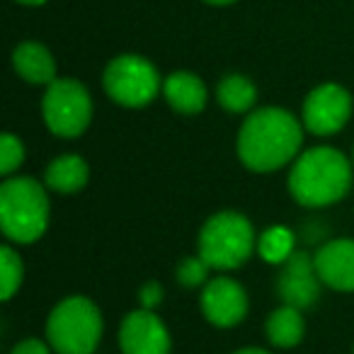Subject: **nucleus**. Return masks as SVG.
Masks as SVG:
<instances>
[{
    "mask_svg": "<svg viewBox=\"0 0 354 354\" xmlns=\"http://www.w3.org/2000/svg\"><path fill=\"white\" fill-rule=\"evenodd\" d=\"M301 143L304 129L294 114L281 107H262L243 122L238 133V156L250 170L272 172L284 167L299 153Z\"/></svg>",
    "mask_w": 354,
    "mask_h": 354,
    "instance_id": "nucleus-1",
    "label": "nucleus"
},
{
    "mask_svg": "<svg viewBox=\"0 0 354 354\" xmlns=\"http://www.w3.org/2000/svg\"><path fill=\"white\" fill-rule=\"evenodd\" d=\"M352 167L339 151L318 146L306 151L289 172V192L304 207H328L349 192Z\"/></svg>",
    "mask_w": 354,
    "mask_h": 354,
    "instance_id": "nucleus-2",
    "label": "nucleus"
},
{
    "mask_svg": "<svg viewBox=\"0 0 354 354\" xmlns=\"http://www.w3.org/2000/svg\"><path fill=\"white\" fill-rule=\"evenodd\" d=\"M0 226L12 243L30 245L49 226V199L32 177H10L0 185Z\"/></svg>",
    "mask_w": 354,
    "mask_h": 354,
    "instance_id": "nucleus-3",
    "label": "nucleus"
},
{
    "mask_svg": "<svg viewBox=\"0 0 354 354\" xmlns=\"http://www.w3.org/2000/svg\"><path fill=\"white\" fill-rule=\"evenodd\" d=\"M46 337L59 354H93L102 337V313L88 296H68L51 310Z\"/></svg>",
    "mask_w": 354,
    "mask_h": 354,
    "instance_id": "nucleus-4",
    "label": "nucleus"
},
{
    "mask_svg": "<svg viewBox=\"0 0 354 354\" xmlns=\"http://www.w3.org/2000/svg\"><path fill=\"white\" fill-rule=\"evenodd\" d=\"M255 248V228L238 212L216 214L199 233V255L212 265V270H236L245 265Z\"/></svg>",
    "mask_w": 354,
    "mask_h": 354,
    "instance_id": "nucleus-5",
    "label": "nucleus"
},
{
    "mask_svg": "<svg viewBox=\"0 0 354 354\" xmlns=\"http://www.w3.org/2000/svg\"><path fill=\"white\" fill-rule=\"evenodd\" d=\"M102 85L104 93L122 107H146L162 90L158 68L136 54H122L109 61Z\"/></svg>",
    "mask_w": 354,
    "mask_h": 354,
    "instance_id": "nucleus-6",
    "label": "nucleus"
},
{
    "mask_svg": "<svg viewBox=\"0 0 354 354\" xmlns=\"http://www.w3.org/2000/svg\"><path fill=\"white\" fill-rule=\"evenodd\" d=\"M41 114L51 133L61 138L80 136L93 119V100L88 88L73 78H56L46 85Z\"/></svg>",
    "mask_w": 354,
    "mask_h": 354,
    "instance_id": "nucleus-7",
    "label": "nucleus"
},
{
    "mask_svg": "<svg viewBox=\"0 0 354 354\" xmlns=\"http://www.w3.org/2000/svg\"><path fill=\"white\" fill-rule=\"evenodd\" d=\"M352 117V95L337 83H323L304 102V127L315 136L337 133Z\"/></svg>",
    "mask_w": 354,
    "mask_h": 354,
    "instance_id": "nucleus-8",
    "label": "nucleus"
},
{
    "mask_svg": "<svg viewBox=\"0 0 354 354\" xmlns=\"http://www.w3.org/2000/svg\"><path fill=\"white\" fill-rule=\"evenodd\" d=\"M320 277L315 272V262L308 252L294 250L286 262H281V272L277 277V294L286 306L310 308L320 296Z\"/></svg>",
    "mask_w": 354,
    "mask_h": 354,
    "instance_id": "nucleus-9",
    "label": "nucleus"
},
{
    "mask_svg": "<svg viewBox=\"0 0 354 354\" xmlns=\"http://www.w3.org/2000/svg\"><path fill=\"white\" fill-rule=\"evenodd\" d=\"M119 344L124 354H170V333L153 310H131L122 320Z\"/></svg>",
    "mask_w": 354,
    "mask_h": 354,
    "instance_id": "nucleus-10",
    "label": "nucleus"
},
{
    "mask_svg": "<svg viewBox=\"0 0 354 354\" xmlns=\"http://www.w3.org/2000/svg\"><path fill=\"white\" fill-rule=\"evenodd\" d=\"M202 313L216 328H233L248 313V294L236 279L216 277L202 291Z\"/></svg>",
    "mask_w": 354,
    "mask_h": 354,
    "instance_id": "nucleus-11",
    "label": "nucleus"
},
{
    "mask_svg": "<svg viewBox=\"0 0 354 354\" xmlns=\"http://www.w3.org/2000/svg\"><path fill=\"white\" fill-rule=\"evenodd\" d=\"M315 272L320 281L330 289L354 291V241L352 238H337L330 241L315 252L313 257Z\"/></svg>",
    "mask_w": 354,
    "mask_h": 354,
    "instance_id": "nucleus-12",
    "label": "nucleus"
},
{
    "mask_svg": "<svg viewBox=\"0 0 354 354\" xmlns=\"http://www.w3.org/2000/svg\"><path fill=\"white\" fill-rule=\"evenodd\" d=\"M162 95L167 104L180 114H197L207 107V85L199 75L189 71H177L162 80Z\"/></svg>",
    "mask_w": 354,
    "mask_h": 354,
    "instance_id": "nucleus-13",
    "label": "nucleus"
},
{
    "mask_svg": "<svg viewBox=\"0 0 354 354\" xmlns=\"http://www.w3.org/2000/svg\"><path fill=\"white\" fill-rule=\"evenodd\" d=\"M12 66L17 75L32 85H49L56 80V61L39 41H22L12 51Z\"/></svg>",
    "mask_w": 354,
    "mask_h": 354,
    "instance_id": "nucleus-14",
    "label": "nucleus"
},
{
    "mask_svg": "<svg viewBox=\"0 0 354 354\" xmlns=\"http://www.w3.org/2000/svg\"><path fill=\"white\" fill-rule=\"evenodd\" d=\"M88 162L80 156H59L49 162L44 172V183L49 189L61 194H73L88 185Z\"/></svg>",
    "mask_w": 354,
    "mask_h": 354,
    "instance_id": "nucleus-15",
    "label": "nucleus"
},
{
    "mask_svg": "<svg viewBox=\"0 0 354 354\" xmlns=\"http://www.w3.org/2000/svg\"><path fill=\"white\" fill-rule=\"evenodd\" d=\"M267 339L277 347H296V344L304 339L306 333V323L304 315H301V308H294V306H281V308L272 310L267 315Z\"/></svg>",
    "mask_w": 354,
    "mask_h": 354,
    "instance_id": "nucleus-16",
    "label": "nucleus"
},
{
    "mask_svg": "<svg viewBox=\"0 0 354 354\" xmlns=\"http://www.w3.org/2000/svg\"><path fill=\"white\" fill-rule=\"evenodd\" d=\"M216 97H218V104H221L226 112L243 114V112H250L252 104H255L257 88L252 85V80L245 78V75L231 73L218 83Z\"/></svg>",
    "mask_w": 354,
    "mask_h": 354,
    "instance_id": "nucleus-17",
    "label": "nucleus"
},
{
    "mask_svg": "<svg viewBox=\"0 0 354 354\" xmlns=\"http://www.w3.org/2000/svg\"><path fill=\"white\" fill-rule=\"evenodd\" d=\"M257 252H260V257L265 262L281 265V262H286V257L294 252V236H291V231H286L284 226L267 228L260 236V241H257Z\"/></svg>",
    "mask_w": 354,
    "mask_h": 354,
    "instance_id": "nucleus-18",
    "label": "nucleus"
},
{
    "mask_svg": "<svg viewBox=\"0 0 354 354\" xmlns=\"http://www.w3.org/2000/svg\"><path fill=\"white\" fill-rule=\"evenodd\" d=\"M0 291H3V301L12 299L17 289L22 284V277H25V267H22V260L10 245H6L0 250Z\"/></svg>",
    "mask_w": 354,
    "mask_h": 354,
    "instance_id": "nucleus-19",
    "label": "nucleus"
},
{
    "mask_svg": "<svg viewBox=\"0 0 354 354\" xmlns=\"http://www.w3.org/2000/svg\"><path fill=\"white\" fill-rule=\"evenodd\" d=\"M25 160V146L17 136L12 133H3L0 136V172L3 175H10Z\"/></svg>",
    "mask_w": 354,
    "mask_h": 354,
    "instance_id": "nucleus-20",
    "label": "nucleus"
},
{
    "mask_svg": "<svg viewBox=\"0 0 354 354\" xmlns=\"http://www.w3.org/2000/svg\"><path fill=\"white\" fill-rule=\"evenodd\" d=\"M209 270H212V265H209L202 255L185 257V260L177 265V279H180L183 286H199L207 281Z\"/></svg>",
    "mask_w": 354,
    "mask_h": 354,
    "instance_id": "nucleus-21",
    "label": "nucleus"
},
{
    "mask_svg": "<svg viewBox=\"0 0 354 354\" xmlns=\"http://www.w3.org/2000/svg\"><path fill=\"white\" fill-rule=\"evenodd\" d=\"M138 299H141V308L153 310L162 301V286L158 281H146L138 291Z\"/></svg>",
    "mask_w": 354,
    "mask_h": 354,
    "instance_id": "nucleus-22",
    "label": "nucleus"
},
{
    "mask_svg": "<svg viewBox=\"0 0 354 354\" xmlns=\"http://www.w3.org/2000/svg\"><path fill=\"white\" fill-rule=\"evenodd\" d=\"M10 354H51V352H49V347H46L44 342L30 337V339H22L20 344H15Z\"/></svg>",
    "mask_w": 354,
    "mask_h": 354,
    "instance_id": "nucleus-23",
    "label": "nucleus"
},
{
    "mask_svg": "<svg viewBox=\"0 0 354 354\" xmlns=\"http://www.w3.org/2000/svg\"><path fill=\"white\" fill-rule=\"evenodd\" d=\"M233 354H270V352L257 349V347H245V349H238V352H233Z\"/></svg>",
    "mask_w": 354,
    "mask_h": 354,
    "instance_id": "nucleus-24",
    "label": "nucleus"
},
{
    "mask_svg": "<svg viewBox=\"0 0 354 354\" xmlns=\"http://www.w3.org/2000/svg\"><path fill=\"white\" fill-rule=\"evenodd\" d=\"M20 6H30V8H37V6H44L46 0H17Z\"/></svg>",
    "mask_w": 354,
    "mask_h": 354,
    "instance_id": "nucleus-25",
    "label": "nucleus"
},
{
    "mask_svg": "<svg viewBox=\"0 0 354 354\" xmlns=\"http://www.w3.org/2000/svg\"><path fill=\"white\" fill-rule=\"evenodd\" d=\"M204 3H209V6H231L236 0H204Z\"/></svg>",
    "mask_w": 354,
    "mask_h": 354,
    "instance_id": "nucleus-26",
    "label": "nucleus"
}]
</instances>
